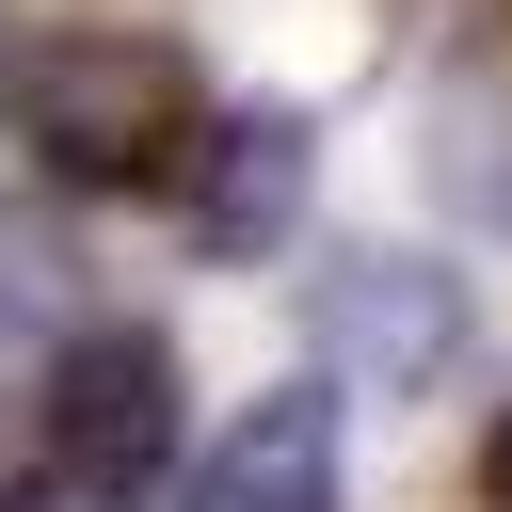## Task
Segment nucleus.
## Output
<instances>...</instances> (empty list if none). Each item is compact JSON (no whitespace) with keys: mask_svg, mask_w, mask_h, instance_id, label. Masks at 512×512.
Masks as SVG:
<instances>
[{"mask_svg":"<svg viewBox=\"0 0 512 512\" xmlns=\"http://www.w3.org/2000/svg\"><path fill=\"white\" fill-rule=\"evenodd\" d=\"M0 128H16L64 192H144V176L192 160L208 112H192V64H176L160 32H16Z\"/></svg>","mask_w":512,"mask_h":512,"instance_id":"1","label":"nucleus"},{"mask_svg":"<svg viewBox=\"0 0 512 512\" xmlns=\"http://www.w3.org/2000/svg\"><path fill=\"white\" fill-rule=\"evenodd\" d=\"M32 448H48V496L80 512H144L176 480V336L160 320H96L48 352V400H32Z\"/></svg>","mask_w":512,"mask_h":512,"instance_id":"2","label":"nucleus"},{"mask_svg":"<svg viewBox=\"0 0 512 512\" xmlns=\"http://www.w3.org/2000/svg\"><path fill=\"white\" fill-rule=\"evenodd\" d=\"M32 400H48V352H32L16 320H0V432H32Z\"/></svg>","mask_w":512,"mask_h":512,"instance_id":"7","label":"nucleus"},{"mask_svg":"<svg viewBox=\"0 0 512 512\" xmlns=\"http://www.w3.org/2000/svg\"><path fill=\"white\" fill-rule=\"evenodd\" d=\"M304 336H320V384H336V400H432V384L464 368L480 304H464L448 256H416V240H352V256L304 272Z\"/></svg>","mask_w":512,"mask_h":512,"instance_id":"3","label":"nucleus"},{"mask_svg":"<svg viewBox=\"0 0 512 512\" xmlns=\"http://www.w3.org/2000/svg\"><path fill=\"white\" fill-rule=\"evenodd\" d=\"M0 96H16V32H0Z\"/></svg>","mask_w":512,"mask_h":512,"instance_id":"9","label":"nucleus"},{"mask_svg":"<svg viewBox=\"0 0 512 512\" xmlns=\"http://www.w3.org/2000/svg\"><path fill=\"white\" fill-rule=\"evenodd\" d=\"M192 512H352V416L336 384H256L208 448H192Z\"/></svg>","mask_w":512,"mask_h":512,"instance_id":"4","label":"nucleus"},{"mask_svg":"<svg viewBox=\"0 0 512 512\" xmlns=\"http://www.w3.org/2000/svg\"><path fill=\"white\" fill-rule=\"evenodd\" d=\"M416 160H432V208H448V224L512 240V80H496V64H464V80L432 96V144H416Z\"/></svg>","mask_w":512,"mask_h":512,"instance_id":"6","label":"nucleus"},{"mask_svg":"<svg viewBox=\"0 0 512 512\" xmlns=\"http://www.w3.org/2000/svg\"><path fill=\"white\" fill-rule=\"evenodd\" d=\"M304 192H320V128L288 112V96H256V112H208L192 128V160H176V208H192V240L240 272V256H272L288 224H304Z\"/></svg>","mask_w":512,"mask_h":512,"instance_id":"5","label":"nucleus"},{"mask_svg":"<svg viewBox=\"0 0 512 512\" xmlns=\"http://www.w3.org/2000/svg\"><path fill=\"white\" fill-rule=\"evenodd\" d=\"M480 496H496V512H512V400H496V416H480Z\"/></svg>","mask_w":512,"mask_h":512,"instance_id":"8","label":"nucleus"}]
</instances>
